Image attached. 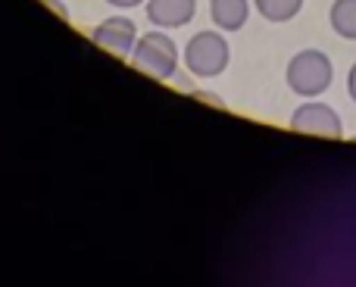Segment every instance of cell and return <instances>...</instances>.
<instances>
[{"mask_svg":"<svg viewBox=\"0 0 356 287\" xmlns=\"http://www.w3.org/2000/svg\"><path fill=\"white\" fill-rule=\"evenodd\" d=\"M106 3L122 6V10H131V6H141V3H147V0H106Z\"/></svg>","mask_w":356,"mask_h":287,"instance_id":"11","label":"cell"},{"mask_svg":"<svg viewBox=\"0 0 356 287\" xmlns=\"http://www.w3.org/2000/svg\"><path fill=\"white\" fill-rule=\"evenodd\" d=\"M232 50L222 31H197L184 47V66L197 79H216L228 69Z\"/></svg>","mask_w":356,"mask_h":287,"instance_id":"3","label":"cell"},{"mask_svg":"<svg viewBox=\"0 0 356 287\" xmlns=\"http://www.w3.org/2000/svg\"><path fill=\"white\" fill-rule=\"evenodd\" d=\"M131 66L156 81H169L178 69V47L166 31H147L131 50Z\"/></svg>","mask_w":356,"mask_h":287,"instance_id":"1","label":"cell"},{"mask_svg":"<svg viewBox=\"0 0 356 287\" xmlns=\"http://www.w3.org/2000/svg\"><path fill=\"white\" fill-rule=\"evenodd\" d=\"M347 94H350V100L356 104V63L350 66V72H347Z\"/></svg>","mask_w":356,"mask_h":287,"instance_id":"10","label":"cell"},{"mask_svg":"<svg viewBox=\"0 0 356 287\" xmlns=\"http://www.w3.org/2000/svg\"><path fill=\"white\" fill-rule=\"evenodd\" d=\"M91 38H94V44H100V47L110 50V54L131 56V50H135V44H138V28L131 19L110 16L91 31Z\"/></svg>","mask_w":356,"mask_h":287,"instance_id":"5","label":"cell"},{"mask_svg":"<svg viewBox=\"0 0 356 287\" xmlns=\"http://www.w3.org/2000/svg\"><path fill=\"white\" fill-rule=\"evenodd\" d=\"M291 129L303 131V135H316V138H341L344 135V122H341L338 110H332L328 104H309L297 106L291 116Z\"/></svg>","mask_w":356,"mask_h":287,"instance_id":"4","label":"cell"},{"mask_svg":"<svg viewBox=\"0 0 356 287\" xmlns=\"http://www.w3.org/2000/svg\"><path fill=\"white\" fill-rule=\"evenodd\" d=\"M328 22L347 41H356V0H334L328 10Z\"/></svg>","mask_w":356,"mask_h":287,"instance_id":"8","label":"cell"},{"mask_svg":"<svg viewBox=\"0 0 356 287\" xmlns=\"http://www.w3.org/2000/svg\"><path fill=\"white\" fill-rule=\"evenodd\" d=\"M197 0H147V19L156 28H181L194 19Z\"/></svg>","mask_w":356,"mask_h":287,"instance_id":"6","label":"cell"},{"mask_svg":"<svg viewBox=\"0 0 356 287\" xmlns=\"http://www.w3.org/2000/svg\"><path fill=\"white\" fill-rule=\"evenodd\" d=\"M259 16L269 22H288L303 10V0H253Z\"/></svg>","mask_w":356,"mask_h":287,"instance_id":"9","label":"cell"},{"mask_svg":"<svg viewBox=\"0 0 356 287\" xmlns=\"http://www.w3.org/2000/svg\"><path fill=\"white\" fill-rule=\"evenodd\" d=\"M334 66L322 50H300L288 63V88L300 97H319L332 88Z\"/></svg>","mask_w":356,"mask_h":287,"instance_id":"2","label":"cell"},{"mask_svg":"<svg viewBox=\"0 0 356 287\" xmlns=\"http://www.w3.org/2000/svg\"><path fill=\"white\" fill-rule=\"evenodd\" d=\"M250 16L247 0H209V19L219 31H241Z\"/></svg>","mask_w":356,"mask_h":287,"instance_id":"7","label":"cell"}]
</instances>
